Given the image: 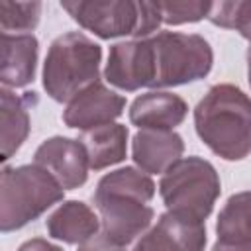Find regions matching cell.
Segmentation results:
<instances>
[{"label":"cell","instance_id":"obj_1","mask_svg":"<svg viewBox=\"0 0 251 251\" xmlns=\"http://www.w3.org/2000/svg\"><path fill=\"white\" fill-rule=\"evenodd\" d=\"M155 196V182L149 175L124 167L100 178L94 190V206L100 212L102 237L118 247H126L141 235L151 220L149 202Z\"/></svg>","mask_w":251,"mask_h":251},{"label":"cell","instance_id":"obj_2","mask_svg":"<svg viewBox=\"0 0 251 251\" xmlns=\"http://www.w3.org/2000/svg\"><path fill=\"white\" fill-rule=\"evenodd\" d=\"M198 137L222 159L251 153V98L233 84H216L194 110Z\"/></svg>","mask_w":251,"mask_h":251},{"label":"cell","instance_id":"obj_3","mask_svg":"<svg viewBox=\"0 0 251 251\" xmlns=\"http://www.w3.org/2000/svg\"><path fill=\"white\" fill-rule=\"evenodd\" d=\"M102 49L80 31L59 35L45 57L43 88L57 102H71L86 86L98 82Z\"/></svg>","mask_w":251,"mask_h":251},{"label":"cell","instance_id":"obj_4","mask_svg":"<svg viewBox=\"0 0 251 251\" xmlns=\"http://www.w3.org/2000/svg\"><path fill=\"white\" fill-rule=\"evenodd\" d=\"M65 188L39 165L4 167L0 175V229L12 231L39 218L55 202L63 200Z\"/></svg>","mask_w":251,"mask_h":251},{"label":"cell","instance_id":"obj_5","mask_svg":"<svg viewBox=\"0 0 251 251\" xmlns=\"http://www.w3.org/2000/svg\"><path fill=\"white\" fill-rule=\"evenodd\" d=\"M159 192L167 212L204 222L220 196V176L212 163L200 157L178 159L163 173Z\"/></svg>","mask_w":251,"mask_h":251},{"label":"cell","instance_id":"obj_6","mask_svg":"<svg viewBox=\"0 0 251 251\" xmlns=\"http://www.w3.org/2000/svg\"><path fill=\"white\" fill-rule=\"evenodd\" d=\"M155 59V78L151 88L178 86L204 78L212 69V47L196 33L159 31L149 37Z\"/></svg>","mask_w":251,"mask_h":251},{"label":"cell","instance_id":"obj_7","mask_svg":"<svg viewBox=\"0 0 251 251\" xmlns=\"http://www.w3.org/2000/svg\"><path fill=\"white\" fill-rule=\"evenodd\" d=\"M75 22L90 29L102 39L120 35H137L141 22L139 2L110 0V2H61Z\"/></svg>","mask_w":251,"mask_h":251},{"label":"cell","instance_id":"obj_8","mask_svg":"<svg viewBox=\"0 0 251 251\" xmlns=\"http://www.w3.org/2000/svg\"><path fill=\"white\" fill-rule=\"evenodd\" d=\"M106 80L122 90H137L141 86H151L155 78V59L151 39L122 41L110 47Z\"/></svg>","mask_w":251,"mask_h":251},{"label":"cell","instance_id":"obj_9","mask_svg":"<svg viewBox=\"0 0 251 251\" xmlns=\"http://www.w3.org/2000/svg\"><path fill=\"white\" fill-rule=\"evenodd\" d=\"M33 163L49 171L65 190L82 186L86 182L88 167H90L82 141L59 137V135L45 139L37 147L33 155Z\"/></svg>","mask_w":251,"mask_h":251},{"label":"cell","instance_id":"obj_10","mask_svg":"<svg viewBox=\"0 0 251 251\" xmlns=\"http://www.w3.org/2000/svg\"><path fill=\"white\" fill-rule=\"evenodd\" d=\"M126 106V98L106 88L100 80L86 86L78 92L63 112V122L75 129H94L106 124H112L118 116H122Z\"/></svg>","mask_w":251,"mask_h":251},{"label":"cell","instance_id":"obj_11","mask_svg":"<svg viewBox=\"0 0 251 251\" xmlns=\"http://www.w3.org/2000/svg\"><path fill=\"white\" fill-rule=\"evenodd\" d=\"M206 227L204 222L167 212L159 218L133 247V251H204Z\"/></svg>","mask_w":251,"mask_h":251},{"label":"cell","instance_id":"obj_12","mask_svg":"<svg viewBox=\"0 0 251 251\" xmlns=\"http://www.w3.org/2000/svg\"><path fill=\"white\" fill-rule=\"evenodd\" d=\"M186 102L171 92H147L133 100L129 108V122L139 129L171 131L186 118Z\"/></svg>","mask_w":251,"mask_h":251},{"label":"cell","instance_id":"obj_13","mask_svg":"<svg viewBox=\"0 0 251 251\" xmlns=\"http://www.w3.org/2000/svg\"><path fill=\"white\" fill-rule=\"evenodd\" d=\"M182 151V137L173 129H141L133 135L131 143L133 161L143 173H165L180 159Z\"/></svg>","mask_w":251,"mask_h":251},{"label":"cell","instance_id":"obj_14","mask_svg":"<svg viewBox=\"0 0 251 251\" xmlns=\"http://www.w3.org/2000/svg\"><path fill=\"white\" fill-rule=\"evenodd\" d=\"M37 39L31 33H2L0 78L6 86H25L35 76Z\"/></svg>","mask_w":251,"mask_h":251},{"label":"cell","instance_id":"obj_15","mask_svg":"<svg viewBox=\"0 0 251 251\" xmlns=\"http://www.w3.org/2000/svg\"><path fill=\"white\" fill-rule=\"evenodd\" d=\"M100 222L96 214L78 200H69L61 204L47 218V231L51 237L65 243H86L96 237Z\"/></svg>","mask_w":251,"mask_h":251},{"label":"cell","instance_id":"obj_16","mask_svg":"<svg viewBox=\"0 0 251 251\" xmlns=\"http://www.w3.org/2000/svg\"><path fill=\"white\" fill-rule=\"evenodd\" d=\"M33 92L25 96H16L8 88L0 92V141H2V161H8L29 133V112L27 102Z\"/></svg>","mask_w":251,"mask_h":251},{"label":"cell","instance_id":"obj_17","mask_svg":"<svg viewBox=\"0 0 251 251\" xmlns=\"http://www.w3.org/2000/svg\"><path fill=\"white\" fill-rule=\"evenodd\" d=\"M80 141L86 149L90 169L102 171L126 159L127 127L122 124H106L84 131Z\"/></svg>","mask_w":251,"mask_h":251},{"label":"cell","instance_id":"obj_18","mask_svg":"<svg viewBox=\"0 0 251 251\" xmlns=\"http://www.w3.org/2000/svg\"><path fill=\"white\" fill-rule=\"evenodd\" d=\"M218 241L251 243V190L227 198L216 224Z\"/></svg>","mask_w":251,"mask_h":251},{"label":"cell","instance_id":"obj_19","mask_svg":"<svg viewBox=\"0 0 251 251\" xmlns=\"http://www.w3.org/2000/svg\"><path fill=\"white\" fill-rule=\"evenodd\" d=\"M208 20L220 27L239 31L251 43V2H212Z\"/></svg>","mask_w":251,"mask_h":251},{"label":"cell","instance_id":"obj_20","mask_svg":"<svg viewBox=\"0 0 251 251\" xmlns=\"http://www.w3.org/2000/svg\"><path fill=\"white\" fill-rule=\"evenodd\" d=\"M41 16V2H0V25L2 33L29 31L37 25Z\"/></svg>","mask_w":251,"mask_h":251},{"label":"cell","instance_id":"obj_21","mask_svg":"<svg viewBox=\"0 0 251 251\" xmlns=\"http://www.w3.org/2000/svg\"><path fill=\"white\" fill-rule=\"evenodd\" d=\"M161 10V18L165 24H186L208 18L212 10V2H157Z\"/></svg>","mask_w":251,"mask_h":251},{"label":"cell","instance_id":"obj_22","mask_svg":"<svg viewBox=\"0 0 251 251\" xmlns=\"http://www.w3.org/2000/svg\"><path fill=\"white\" fill-rule=\"evenodd\" d=\"M78 251H124V247H118V245L106 241L102 235H96L90 241L82 243V247Z\"/></svg>","mask_w":251,"mask_h":251},{"label":"cell","instance_id":"obj_23","mask_svg":"<svg viewBox=\"0 0 251 251\" xmlns=\"http://www.w3.org/2000/svg\"><path fill=\"white\" fill-rule=\"evenodd\" d=\"M18 251H63V249L57 247V245H53V243H49L47 239L33 237V239H29V241L22 243Z\"/></svg>","mask_w":251,"mask_h":251},{"label":"cell","instance_id":"obj_24","mask_svg":"<svg viewBox=\"0 0 251 251\" xmlns=\"http://www.w3.org/2000/svg\"><path fill=\"white\" fill-rule=\"evenodd\" d=\"M212 251H251V243H222L218 241Z\"/></svg>","mask_w":251,"mask_h":251},{"label":"cell","instance_id":"obj_25","mask_svg":"<svg viewBox=\"0 0 251 251\" xmlns=\"http://www.w3.org/2000/svg\"><path fill=\"white\" fill-rule=\"evenodd\" d=\"M247 76H249V86H251V45L247 51Z\"/></svg>","mask_w":251,"mask_h":251}]
</instances>
